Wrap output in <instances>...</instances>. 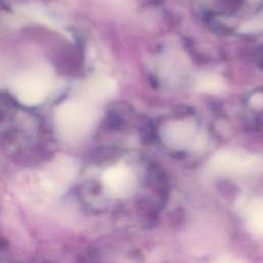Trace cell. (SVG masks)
Instances as JSON below:
<instances>
[{
    "instance_id": "1",
    "label": "cell",
    "mask_w": 263,
    "mask_h": 263,
    "mask_svg": "<svg viewBox=\"0 0 263 263\" xmlns=\"http://www.w3.org/2000/svg\"><path fill=\"white\" fill-rule=\"evenodd\" d=\"M52 76L48 70L39 68L23 73L13 83L16 99L25 105H37L49 93Z\"/></svg>"
},
{
    "instance_id": "2",
    "label": "cell",
    "mask_w": 263,
    "mask_h": 263,
    "mask_svg": "<svg viewBox=\"0 0 263 263\" xmlns=\"http://www.w3.org/2000/svg\"><path fill=\"white\" fill-rule=\"evenodd\" d=\"M96 119L95 110L81 102H67L60 106L57 112L59 126L70 134H80L88 130Z\"/></svg>"
},
{
    "instance_id": "3",
    "label": "cell",
    "mask_w": 263,
    "mask_h": 263,
    "mask_svg": "<svg viewBox=\"0 0 263 263\" xmlns=\"http://www.w3.org/2000/svg\"><path fill=\"white\" fill-rule=\"evenodd\" d=\"M162 139L167 146L183 149L197 145L200 137L197 136L195 124L190 120H179L168 123L162 129Z\"/></svg>"
},
{
    "instance_id": "4",
    "label": "cell",
    "mask_w": 263,
    "mask_h": 263,
    "mask_svg": "<svg viewBox=\"0 0 263 263\" xmlns=\"http://www.w3.org/2000/svg\"><path fill=\"white\" fill-rule=\"evenodd\" d=\"M107 179L113 187L121 191H128L134 188V175L126 166L118 165L110 168L107 173Z\"/></svg>"
},
{
    "instance_id": "5",
    "label": "cell",
    "mask_w": 263,
    "mask_h": 263,
    "mask_svg": "<svg viewBox=\"0 0 263 263\" xmlns=\"http://www.w3.org/2000/svg\"><path fill=\"white\" fill-rule=\"evenodd\" d=\"M225 88L224 80L218 75H206L197 83V89L208 93H220Z\"/></svg>"
},
{
    "instance_id": "6",
    "label": "cell",
    "mask_w": 263,
    "mask_h": 263,
    "mask_svg": "<svg viewBox=\"0 0 263 263\" xmlns=\"http://www.w3.org/2000/svg\"><path fill=\"white\" fill-rule=\"evenodd\" d=\"M261 31H263V13L245 22L238 28V32L241 34H255Z\"/></svg>"
},
{
    "instance_id": "7",
    "label": "cell",
    "mask_w": 263,
    "mask_h": 263,
    "mask_svg": "<svg viewBox=\"0 0 263 263\" xmlns=\"http://www.w3.org/2000/svg\"><path fill=\"white\" fill-rule=\"evenodd\" d=\"M252 222L256 229L263 231V208L259 206L252 215Z\"/></svg>"
},
{
    "instance_id": "8",
    "label": "cell",
    "mask_w": 263,
    "mask_h": 263,
    "mask_svg": "<svg viewBox=\"0 0 263 263\" xmlns=\"http://www.w3.org/2000/svg\"><path fill=\"white\" fill-rule=\"evenodd\" d=\"M250 105L253 108L260 109L263 107V93H256L250 100Z\"/></svg>"
}]
</instances>
